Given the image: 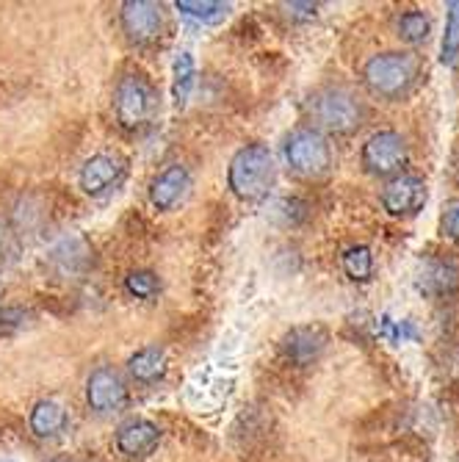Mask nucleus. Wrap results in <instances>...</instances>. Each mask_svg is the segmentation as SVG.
<instances>
[{
    "label": "nucleus",
    "instance_id": "obj_1",
    "mask_svg": "<svg viewBox=\"0 0 459 462\" xmlns=\"http://www.w3.org/2000/svg\"><path fill=\"white\" fill-rule=\"evenodd\" d=\"M308 116H310V128L321 131L324 136H352L357 134L363 125L368 122V106L365 100L344 83H332V87L316 89L308 103Z\"/></svg>",
    "mask_w": 459,
    "mask_h": 462
},
{
    "label": "nucleus",
    "instance_id": "obj_2",
    "mask_svg": "<svg viewBox=\"0 0 459 462\" xmlns=\"http://www.w3.org/2000/svg\"><path fill=\"white\" fill-rule=\"evenodd\" d=\"M424 78L421 59L409 51H385L371 56L363 64L365 89L380 100H404L409 97Z\"/></svg>",
    "mask_w": 459,
    "mask_h": 462
},
{
    "label": "nucleus",
    "instance_id": "obj_3",
    "mask_svg": "<svg viewBox=\"0 0 459 462\" xmlns=\"http://www.w3.org/2000/svg\"><path fill=\"white\" fill-rule=\"evenodd\" d=\"M277 183V161L263 142L235 150L227 166V189L241 202H263Z\"/></svg>",
    "mask_w": 459,
    "mask_h": 462
},
{
    "label": "nucleus",
    "instance_id": "obj_4",
    "mask_svg": "<svg viewBox=\"0 0 459 462\" xmlns=\"http://www.w3.org/2000/svg\"><path fill=\"white\" fill-rule=\"evenodd\" d=\"M114 111L122 131L139 134L158 114V89L144 72H124L114 89Z\"/></svg>",
    "mask_w": 459,
    "mask_h": 462
},
{
    "label": "nucleus",
    "instance_id": "obj_5",
    "mask_svg": "<svg viewBox=\"0 0 459 462\" xmlns=\"http://www.w3.org/2000/svg\"><path fill=\"white\" fill-rule=\"evenodd\" d=\"M282 155L288 170L302 180H324L332 172V144L310 125H302V128L288 134Z\"/></svg>",
    "mask_w": 459,
    "mask_h": 462
},
{
    "label": "nucleus",
    "instance_id": "obj_6",
    "mask_svg": "<svg viewBox=\"0 0 459 462\" xmlns=\"http://www.w3.org/2000/svg\"><path fill=\"white\" fill-rule=\"evenodd\" d=\"M409 161V144L399 131H377L360 150L363 170L373 178H396Z\"/></svg>",
    "mask_w": 459,
    "mask_h": 462
},
{
    "label": "nucleus",
    "instance_id": "obj_7",
    "mask_svg": "<svg viewBox=\"0 0 459 462\" xmlns=\"http://www.w3.org/2000/svg\"><path fill=\"white\" fill-rule=\"evenodd\" d=\"M119 25L131 45L150 48L163 36V6L150 4V0H124L119 6Z\"/></svg>",
    "mask_w": 459,
    "mask_h": 462
},
{
    "label": "nucleus",
    "instance_id": "obj_8",
    "mask_svg": "<svg viewBox=\"0 0 459 462\" xmlns=\"http://www.w3.org/2000/svg\"><path fill=\"white\" fill-rule=\"evenodd\" d=\"M87 404L97 415L122 412L128 404V383L114 365H100L87 380Z\"/></svg>",
    "mask_w": 459,
    "mask_h": 462
},
{
    "label": "nucleus",
    "instance_id": "obj_9",
    "mask_svg": "<svg viewBox=\"0 0 459 462\" xmlns=\"http://www.w3.org/2000/svg\"><path fill=\"white\" fill-rule=\"evenodd\" d=\"M326 344H329V332L321 324H299V327H290L282 335L280 352L290 365L308 368L321 360V355L326 352Z\"/></svg>",
    "mask_w": 459,
    "mask_h": 462
},
{
    "label": "nucleus",
    "instance_id": "obj_10",
    "mask_svg": "<svg viewBox=\"0 0 459 462\" xmlns=\"http://www.w3.org/2000/svg\"><path fill=\"white\" fill-rule=\"evenodd\" d=\"M124 172H128L124 158L114 152H97L83 161L78 172V186L87 197H103L124 180Z\"/></svg>",
    "mask_w": 459,
    "mask_h": 462
},
{
    "label": "nucleus",
    "instance_id": "obj_11",
    "mask_svg": "<svg viewBox=\"0 0 459 462\" xmlns=\"http://www.w3.org/2000/svg\"><path fill=\"white\" fill-rule=\"evenodd\" d=\"M429 189L418 175H396L382 189V208L390 217H415L427 205Z\"/></svg>",
    "mask_w": 459,
    "mask_h": 462
},
{
    "label": "nucleus",
    "instance_id": "obj_12",
    "mask_svg": "<svg viewBox=\"0 0 459 462\" xmlns=\"http://www.w3.org/2000/svg\"><path fill=\"white\" fill-rule=\"evenodd\" d=\"M191 191V172L183 163H170L166 170H161L152 183H150V202L155 211L170 214L188 197Z\"/></svg>",
    "mask_w": 459,
    "mask_h": 462
},
{
    "label": "nucleus",
    "instance_id": "obj_13",
    "mask_svg": "<svg viewBox=\"0 0 459 462\" xmlns=\"http://www.w3.org/2000/svg\"><path fill=\"white\" fill-rule=\"evenodd\" d=\"M161 443V427L150 418H131V421L119 424L114 435V446L122 457L128 459H142L150 457Z\"/></svg>",
    "mask_w": 459,
    "mask_h": 462
},
{
    "label": "nucleus",
    "instance_id": "obj_14",
    "mask_svg": "<svg viewBox=\"0 0 459 462\" xmlns=\"http://www.w3.org/2000/svg\"><path fill=\"white\" fill-rule=\"evenodd\" d=\"M69 424L67 407L56 399H39L31 412H28V427L33 432V438L39 440H53L59 438Z\"/></svg>",
    "mask_w": 459,
    "mask_h": 462
},
{
    "label": "nucleus",
    "instance_id": "obj_15",
    "mask_svg": "<svg viewBox=\"0 0 459 462\" xmlns=\"http://www.w3.org/2000/svg\"><path fill=\"white\" fill-rule=\"evenodd\" d=\"M128 374L131 380L139 383V385H155L158 380H163L166 368H170V357H166V352L161 346H142L136 349L131 357H128Z\"/></svg>",
    "mask_w": 459,
    "mask_h": 462
},
{
    "label": "nucleus",
    "instance_id": "obj_16",
    "mask_svg": "<svg viewBox=\"0 0 459 462\" xmlns=\"http://www.w3.org/2000/svg\"><path fill=\"white\" fill-rule=\"evenodd\" d=\"M194 83H197L194 59H191V53H180L172 67V97H175L178 108H186V103L194 92Z\"/></svg>",
    "mask_w": 459,
    "mask_h": 462
},
{
    "label": "nucleus",
    "instance_id": "obj_17",
    "mask_svg": "<svg viewBox=\"0 0 459 462\" xmlns=\"http://www.w3.org/2000/svg\"><path fill=\"white\" fill-rule=\"evenodd\" d=\"M175 9L205 25L222 23L230 14V4H222V0H178Z\"/></svg>",
    "mask_w": 459,
    "mask_h": 462
},
{
    "label": "nucleus",
    "instance_id": "obj_18",
    "mask_svg": "<svg viewBox=\"0 0 459 462\" xmlns=\"http://www.w3.org/2000/svg\"><path fill=\"white\" fill-rule=\"evenodd\" d=\"M456 282H459V269L445 261H432L421 277V288L427 293H448L451 288H456Z\"/></svg>",
    "mask_w": 459,
    "mask_h": 462
},
{
    "label": "nucleus",
    "instance_id": "obj_19",
    "mask_svg": "<svg viewBox=\"0 0 459 462\" xmlns=\"http://www.w3.org/2000/svg\"><path fill=\"white\" fill-rule=\"evenodd\" d=\"M396 31L407 45H424V42L429 39V31H432V20L421 9H407L399 17Z\"/></svg>",
    "mask_w": 459,
    "mask_h": 462
},
{
    "label": "nucleus",
    "instance_id": "obj_20",
    "mask_svg": "<svg viewBox=\"0 0 459 462\" xmlns=\"http://www.w3.org/2000/svg\"><path fill=\"white\" fill-rule=\"evenodd\" d=\"M341 266H344L349 280L365 282L373 274V252L368 246H363V244H354L341 255Z\"/></svg>",
    "mask_w": 459,
    "mask_h": 462
},
{
    "label": "nucleus",
    "instance_id": "obj_21",
    "mask_svg": "<svg viewBox=\"0 0 459 462\" xmlns=\"http://www.w3.org/2000/svg\"><path fill=\"white\" fill-rule=\"evenodd\" d=\"M124 291H128L133 300H152L161 291V280L150 269H131L124 274Z\"/></svg>",
    "mask_w": 459,
    "mask_h": 462
},
{
    "label": "nucleus",
    "instance_id": "obj_22",
    "mask_svg": "<svg viewBox=\"0 0 459 462\" xmlns=\"http://www.w3.org/2000/svg\"><path fill=\"white\" fill-rule=\"evenodd\" d=\"M459 56V0H451L445 6V33L440 45L443 64H451Z\"/></svg>",
    "mask_w": 459,
    "mask_h": 462
},
{
    "label": "nucleus",
    "instance_id": "obj_23",
    "mask_svg": "<svg viewBox=\"0 0 459 462\" xmlns=\"http://www.w3.org/2000/svg\"><path fill=\"white\" fill-rule=\"evenodd\" d=\"M17 255H20V236L12 227V222L0 219V266L14 263Z\"/></svg>",
    "mask_w": 459,
    "mask_h": 462
},
{
    "label": "nucleus",
    "instance_id": "obj_24",
    "mask_svg": "<svg viewBox=\"0 0 459 462\" xmlns=\"http://www.w3.org/2000/svg\"><path fill=\"white\" fill-rule=\"evenodd\" d=\"M440 236L445 241H459V199L448 202L440 217Z\"/></svg>",
    "mask_w": 459,
    "mask_h": 462
},
{
    "label": "nucleus",
    "instance_id": "obj_25",
    "mask_svg": "<svg viewBox=\"0 0 459 462\" xmlns=\"http://www.w3.org/2000/svg\"><path fill=\"white\" fill-rule=\"evenodd\" d=\"M282 9L290 14V17H297V20H313L318 6L316 4H282Z\"/></svg>",
    "mask_w": 459,
    "mask_h": 462
},
{
    "label": "nucleus",
    "instance_id": "obj_26",
    "mask_svg": "<svg viewBox=\"0 0 459 462\" xmlns=\"http://www.w3.org/2000/svg\"><path fill=\"white\" fill-rule=\"evenodd\" d=\"M451 172H454V178L459 180V147H456L454 155H451Z\"/></svg>",
    "mask_w": 459,
    "mask_h": 462
},
{
    "label": "nucleus",
    "instance_id": "obj_27",
    "mask_svg": "<svg viewBox=\"0 0 459 462\" xmlns=\"http://www.w3.org/2000/svg\"><path fill=\"white\" fill-rule=\"evenodd\" d=\"M50 462H75V459L72 457H53Z\"/></svg>",
    "mask_w": 459,
    "mask_h": 462
},
{
    "label": "nucleus",
    "instance_id": "obj_28",
    "mask_svg": "<svg viewBox=\"0 0 459 462\" xmlns=\"http://www.w3.org/2000/svg\"><path fill=\"white\" fill-rule=\"evenodd\" d=\"M6 462H12V459H6Z\"/></svg>",
    "mask_w": 459,
    "mask_h": 462
}]
</instances>
